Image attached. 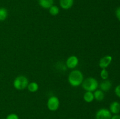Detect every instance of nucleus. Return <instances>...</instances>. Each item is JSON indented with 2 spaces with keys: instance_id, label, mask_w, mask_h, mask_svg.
<instances>
[{
  "instance_id": "1",
  "label": "nucleus",
  "mask_w": 120,
  "mask_h": 119,
  "mask_svg": "<svg viewBox=\"0 0 120 119\" xmlns=\"http://www.w3.org/2000/svg\"><path fill=\"white\" fill-rule=\"evenodd\" d=\"M84 79L83 73L79 70H73L69 74L68 77L69 83L74 87H77L82 84Z\"/></svg>"
},
{
  "instance_id": "2",
  "label": "nucleus",
  "mask_w": 120,
  "mask_h": 119,
  "mask_svg": "<svg viewBox=\"0 0 120 119\" xmlns=\"http://www.w3.org/2000/svg\"><path fill=\"white\" fill-rule=\"evenodd\" d=\"M98 86V83L97 79L90 77L86 79L82 83V87L86 91L93 92L96 91Z\"/></svg>"
},
{
  "instance_id": "3",
  "label": "nucleus",
  "mask_w": 120,
  "mask_h": 119,
  "mask_svg": "<svg viewBox=\"0 0 120 119\" xmlns=\"http://www.w3.org/2000/svg\"><path fill=\"white\" fill-rule=\"evenodd\" d=\"M29 84L28 78L23 75L16 77L14 80L13 85L14 88L18 90H23L26 88Z\"/></svg>"
},
{
  "instance_id": "4",
  "label": "nucleus",
  "mask_w": 120,
  "mask_h": 119,
  "mask_svg": "<svg viewBox=\"0 0 120 119\" xmlns=\"http://www.w3.org/2000/svg\"><path fill=\"white\" fill-rule=\"evenodd\" d=\"M60 102L58 98L56 96H51L48 100L47 106L50 111H56L59 107Z\"/></svg>"
},
{
  "instance_id": "5",
  "label": "nucleus",
  "mask_w": 120,
  "mask_h": 119,
  "mask_svg": "<svg viewBox=\"0 0 120 119\" xmlns=\"http://www.w3.org/2000/svg\"><path fill=\"white\" fill-rule=\"evenodd\" d=\"M112 115L107 108H102L98 110L96 114V119H111Z\"/></svg>"
},
{
  "instance_id": "6",
  "label": "nucleus",
  "mask_w": 120,
  "mask_h": 119,
  "mask_svg": "<svg viewBox=\"0 0 120 119\" xmlns=\"http://www.w3.org/2000/svg\"><path fill=\"white\" fill-rule=\"evenodd\" d=\"M112 58L111 56H105L100 59L99 61V66L101 68L105 69L110 65L112 61Z\"/></svg>"
},
{
  "instance_id": "7",
  "label": "nucleus",
  "mask_w": 120,
  "mask_h": 119,
  "mask_svg": "<svg viewBox=\"0 0 120 119\" xmlns=\"http://www.w3.org/2000/svg\"><path fill=\"white\" fill-rule=\"evenodd\" d=\"M79 64V59L76 56H71L68 58L66 65L69 68L73 69L76 68Z\"/></svg>"
},
{
  "instance_id": "8",
  "label": "nucleus",
  "mask_w": 120,
  "mask_h": 119,
  "mask_svg": "<svg viewBox=\"0 0 120 119\" xmlns=\"http://www.w3.org/2000/svg\"><path fill=\"white\" fill-rule=\"evenodd\" d=\"M59 4L62 9L68 10L73 7L74 0H59Z\"/></svg>"
},
{
  "instance_id": "9",
  "label": "nucleus",
  "mask_w": 120,
  "mask_h": 119,
  "mask_svg": "<svg viewBox=\"0 0 120 119\" xmlns=\"http://www.w3.org/2000/svg\"><path fill=\"white\" fill-rule=\"evenodd\" d=\"M111 113L114 114H118L120 112V105L118 102H113L110 106V110Z\"/></svg>"
},
{
  "instance_id": "10",
  "label": "nucleus",
  "mask_w": 120,
  "mask_h": 119,
  "mask_svg": "<svg viewBox=\"0 0 120 119\" xmlns=\"http://www.w3.org/2000/svg\"><path fill=\"white\" fill-rule=\"evenodd\" d=\"M39 5L44 9H49L53 5V0H38Z\"/></svg>"
},
{
  "instance_id": "11",
  "label": "nucleus",
  "mask_w": 120,
  "mask_h": 119,
  "mask_svg": "<svg viewBox=\"0 0 120 119\" xmlns=\"http://www.w3.org/2000/svg\"><path fill=\"white\" fill-rule=\"evenodd\" d=\"M111 86H112V84H111V81L105 79L104 81L101 82V83L100 85V88L102 91L106 92V91H109L111 89Z\"/></svg>"
},
{
  "instance_id": "12",
  "label": "nucleus",
  "mask_w": 120,
  "mask_h": 119,
  "mask_svg": "<svg viewBox=\"0 0 120 119\" xmlns=\"http://www.w3.org/2000/svg\"><path fill=\"white\" fill-rule=\"evenodd\" d=\"M83 99L85 100L86 102L87 103H91L93 101L94 99V94L92 92H90V91H87L83 96Z\"/></svg>"
},
{
  "instance_id": "13",
  "label": "nucleus",
  "mask_w": 120,
  "mask_h": 119,
  "mask_svg": "<svg viewBox=\"0 0 120 119\" xmlns=\"http://www.w3.org/2000/svg\"><path fill=\"white\" fill-rule=\"evenodd\" d=\"M94 94V99L97 101H101L104 98V93L101 90H97L95 91Z\"/></svg>"
},
{
  "instance_id": "14",
  "label": "nucleus",
  "mask_w": 120,
  "mask_h": 119,
  "mask_svg": "<svg viewBox=\"0 0 120 119\" xmlns=\"http://www.w3.org/2000/svg\"><path fill=\"white\" fill-rule=\"evenodd\" d=\"M8 15V10L4 7L0 8V21H4L7 18Z\"/></svg>"
},
{
  "instance_id": "15",
  "label": "nucleus",
  "mask_w": 120,
  "mask_h": 119,
  "mask_svg": "<svg viewBox=\"0 0 120 119\" xmlns=\"http://www.w3.org/2000/svg\"><path fill=\"white\" fill-rule=\"evenodd\" d=\"M27 88H28V89L29 92H35L38 90L39 86L37 83L35 82H32L28 84Z\"/></svg>"
},
{
  "instance_id": "16",
  "label": "nucleus",
  "mask_w": 120,
  "mask_h": 119,
  "mask_svg": "<svg viewBox=\"0 0 120 119\" xmlns=\"http://www.w3.org/2000/svg\"><path fill=\"white\" fill-rule=\"evenodd\" d=\"M49 9V13L52 15H53V16H56V15H58L59 13V8L56 5H53Z\"/></svg>"
},
{
  "instance_id": "17",
  "label": "nucleus",
  "mask_w": 120,
  "mask_h": 119,
  "mask_svg": "<svg viewBox=\"0 0 120 119\" xmlns=\"http://www.w3.org/2000/svg\"><path fill=\"white\" fill-rule=\"evenodd\" d=\"M100 76L102 79L105 80L109 77V72L105 69H103L100 72Z\"/></svg>"
},
{
  "instance_id": "18",
  "label": "nucleus",
  "mask_w": 120,
  "mask_h": 119,
  "mask_svg": "<svg viewBox=\"0 0 120 119\" xmlns=\"http://www.w3.org/2000/svg\"><path fill=\"white\" fill-rule=\"evenodd\" d=\"M5 119H19L18 116L15 113H11L7 116Z\"/></svg>"
},
{
  "instance_id": "19",
  "label": "nucleus",
  "mask_w": 120,
  "mask_h": 119,
  "mask_svg": "<svg viewBox=\"0 0 120 119\" xmlns=\"http://www.w3.org/2000/svg\"><path fill=\"white\" fill-rule=\"evenodd\" d=\"M114 91L116 95L120 98V85L116 86V88H115Z\"/></svg>"
},
{
  "instance_id": "20",
  "label": "nucleus",
  "mask_w": 120,
  "mask_h": 119,
  "mask_svg": "<svg viewBox=\"0 0 120 119\" xmlns=\"http://www.w3.org/2000/svg\"><path fill=\"white\" fill-rule=\"evenodd\" d=\"M116 15L117 18L120 21V7L117 8L116 10Z\"/></svg>"
},
{
  "instance_id": "21",
  "label": "nucleus",
  "mask_w": 120,
  "mask_h": 119,
  "mask_svg": "<svg viewBox=\"0 0 120 119\" xmlns=\"http://www.w3.org/2000/svg\"><path fill=\"white\" fill-rule=\"evenodd\" d=\"M111 119H120V115L119 114H114L111 117Z\"/></svg>"
},
{
  "instance_id": "22",
  "label": "nucleus",
  "mask_w": 120,
  "mask_h": 119,
  "mask_svg": "<svg viewBox=\"0 0 120 119\" xmlns=\"http://www.w3.org/2000/svg\"></svg>"
},
{
  "instance_id": "23",
  "label": "nucleus",
  "mask_w": 120,
  "mask_h": 119,
  "mask_svg": "<svg viewBox=\"0 0 120 119\" xmlns=\"http://www.w3.org/2000/svg\"></svg>"
}]
</instances>
